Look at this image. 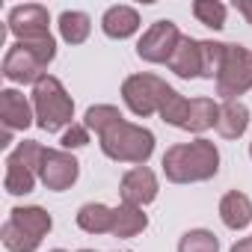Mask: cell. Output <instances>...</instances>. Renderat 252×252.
Here are the masks:
<instances>
[{
	"label": "cell",
	"instance_id": "6da1fadb",
	"mask_svg": "<svg viewBox=\"0 0 252 252\" xmlns=\"http://www.w3.org/2000/svg\"><path fill=\"white\" fill-rule=\"evenodd\" d=\"M163 175L172 184H199L211 181L220 172V149L199 137L193 143H175L163 155Z\"/></svg>",
	"mask_w": 252,
	"mask_h": 252
},
{
	"label": "cell",
	"instance_id": "7a4b0ae2",
	"mask_svg": "<svg viewBox=\"0 0 252 252\" xmlns=\"http://www.w3.org/2000/svg\"><path fill=\"white\" fill-rule=\"evenodd\" d=\"M57 57V39H33V42H12L3 57V77L12 83H39L48 71V65Z\"/></svg>",
	"mask_w": 252,
	"mask_h": 252
},
{
	"label": "cell",
	"instance_id": "3957f363",
	"mask_svg": "<svg viewBox=\"0 0 252 252\" xmlns=\"http://www.w3.org/2000/svg\"><path fill=\"white\" fill-rule=\"evenodd\" d=\"M101 152L116 160V163H134V166H146L149 158L155 155V134L143 125H131V122H119L107 134L98 137Z\"/></svg>",
	"mask_w": 252,
	"mask_h": 252
},
{
	"label": "cell",
	"instance_id": "277c9868",
	"mask_svg": "<svg viewBox=\"0 0 252 252\" xmlns=\"http://www.w3.org/2000/svg\"><path fill=\"white\" fill-rule=\"evenodd\" d=\"M33 110H36V125L48 134L74 125L71 122L74 119V101H71L68 89L63 86V80L54 74H45L33 86Z\"/></svg>",
	"mask_w": 252,
	"mask_h": 252
},
{
	"label": "cell",
	"instance_id": "5b68a950",
	"mask_svg": "<svg viewBox=\"0 0 252 252\" xmlns=\"http://www.w3.org/2000/svg\"><path fill=\"white\" fill-rule=\"evenodd\" d=\"M42 158H45V146L36 140H24L18 143L9 158H6V175H3V187L12 196H27L36 190L39 172H42Z\"/></svg>",
	"mask_w": 252,
	"mask_h": 252
},
{
	"label": "cell",
	"instance_id": "8992f818",
	"mask_svg": "<svg viewBox=\"0 0 252 252\" xmlns=\"http://www.w3.org/2000/svg\"><path fill=\"white\" fill-rule=\"evenodd\" d=\"M249 89H252V51L243 45H228L222 71L217 77V95L222 101H240V95Z\"/></svg>",
	"mask_w": 252,
	"mask_h": 252
},
{
	"label": "cell",
	"instance_id": "52a82bcc",
	"mask_svg": "<svg viewBox=\"0 0 252 252\" xmlns=\"http://www.w3.org/2000/svg\"><path fill=\"white\" fill-rule=\"evenodd\" d=\"M166 89H169V83L160 80L158 74H149V71L131 74V77H125V83H122V101L128 104V110L134 116L146 119V116L160 110V101H163Z\"/></svg>",
	"mask_w": 252,
	"mask_h": 252
},
{
	"label": "cell",
	"instance_id": "ba28073f",
	"mask_svg": "<svg viewBox=\"0 0 252 252\" xmlns=\"http://www.w3.org/2000/svg\"><path fill=\"white\" fill-rule=\"evenodd\" d=\"M178 42H181L178 24L169 21V18H160V21H155V24L140 36V42H137V57H140L143 63H152V65H160V63L169 65V60H172Z\"/></svg>",
	"mask_w": 252,
	"mask_h": 252
},
{
	"label": "cell",
	"instance_id": "9c48e42d",
	"mask_svg": "<svg viewBox=\"0 0 252 252\" xmlns=\"http://www.w3.org/2000/svg\"><path fill=\"white\" fill-rule=\"evenodd\" d=\"M6 27L15 36V42H33L51 36V12L39 3H21L12 6L6 15Z\"/></svg>",
	"mask_w": 252,
	"mask_h": 252
},
{
	"label": "cell",
	"instance_id": "30bf717a",
	"mask_svg": "<svg viewBox=\"0 0 252 252\" xmlns=\"http://www.w3.org/2000/svg\"><path fill=\"white\" fill-rule=\"evenodd\" d=\"M80 175V163L71 152L65 149H45V158H42V172H39V181L54 190V193H63V190H71L74 181Z\"/></svg>",
	"mask_w": 252,
	"mask_h": 252
},
{
	"label": "cell",
	"instance_id": "8fae6325",
	"mask_svg": "<svg viewBox=\"0 0 252 252\" xmlns=\"http://www.w3.org/2000/svg\"><path fill=\"white\" fill-rule=\"evenodd\" d=\"M158 175L149 169V166H134L122 175V184H119V193H122V202H128V205H152L158 199Z\"/></svg>",
	"mask_w": 252,
	"mask_h": 252
},
{
	"label": "cell",
	"instance_id": "7c38bea8",
	"mask_svg": "<svg viewBox=\"0 0 252 252\" xmlns=\"http://www.w3.org/2000/svg\"><path fill=\"white\" fill-rule=\"evenodd\" d=\"M0 122H3V131H12V134L27 131L30 125H36V110L24 92L0 89Z\"/></svg>",
	"mask_w": 252,
	"mask_h": 252
},
{
	"label": "cell",
	"instance_id": "4fadbf2b",
	"mask_svg": "<svg viewBox=\"0 0 252 252\" xmlns=\"http://www.w3.org/2000/svg\"><path fill=\"white\" fill-rule=\"evenodd\" d=\"M169 71H175L181 80L202 77V42L193 36H181V42L169 60Z\"/></svg>",
	"mask_w": 252,
	"mask_h": 252
},
{
	"label": "cell",
	"instance_id": "5bb4252c",
	"mask_svg": "<svg viewBox=\"0 0 252 252\" xmlns=\"http://www.w3.org/2000/svg\"><path fill=\"white\" fill-rule=\"evenodd\" d=\"M101 30H104V36H110V39H131L137 30H140V12L134 9V6H125V3H119V6H110L104 15H101Z\"/></svg>",
	"mask_w": 252,
	"mask_h": 252
},
{
	"label": "cell",
	"instance_id": "9a60e30c",
	"mask_svg": "<svg viewBox=\"0 0 252 252\" xmlns=\"http://www.w3.org/2000/svg\"><path fill=\"white\" fill-rule=\"evenodd\" d=\"M220 220L231 231H243L252 222V199L240 190H228L220 199Z\"/></svg>",
	"mask_w": 252,
	"mask_h": 252
},
{
	"label": "cell",
	"instance_id": "2e32d148",
	"mask_svg": "<svg viewBox=\"0 0 252 252\" xmlns=\"http://www.w3.org/2000/svg\"><path fill=\"white\" fill-rule=\"evenodd\" d=\"M9 220H12L21 231H27L33 240H39V243H42V237L51 234V228H54V217H51L45 208H39V205H18V208L9 211Z\"/></svg>",
	"mask_w": 252,
	"mask_h": 252
},
{
	"label": "cell",
	"instance_id": "e0dca14e",
	"mask_svg": "<svg viewBox=\"0 0 252 252\" xmlns=\"http://www.w3.org/2000/svg\"><path fill=\"white\" fill-rule=\"evenodd\" d=\"M249 128V107L243 101H222L220 104V119L217 131L222 140H240Z\"/></svg>",
	"mask_w": 252,
	"mask_h": 252
},
{
	"label": "cell",
	"instance_id": "ac0fdd59",
	"mask_svg": "<svg viewBox=\"0 0 252 252\" xmlns=\"http://www.w3.org/2000/svg\"><path fill=\"white\" fill-rule=\"evenodd\" d=\"M149 228V217L143 214V208L137 205H128V202H122L119 208H113V237L119 240H128V237H137Z\"/></svg>",
	"mask_w": 252,
	"mask_h": 252
},
{
	"label": "cell",
	"instance_id": "d6986e66",
	"mask_svg": "<svg viewBox=\"0 0 252 252\" xmlns=\"http://www.w3.org/2000/svg\"><path fill=\"white\" fill-rule=\"evenodd\" d=\"M217 119H220V104L214 98H190V113L184 122V131L205 134V131L217 128Z\"/></svg>",
	"mask_w": 252,
	"mask_h": 252
},
{
	"label": "cell",
	"instance_id": "ffe728a7",
	"mask_svg": "<svg viewBox=\"0 0 252 252\" xmlns=\"http://www.w3.org/2000/svg\"><path fill=\"white\" fill-rule=\"evenodd\" d=\"M74 220L86 234H110L113 231V208H107L101 202H86Z\"/></svg>",
	"mask_w": 252,
	"mask_h": 252
},
{
	"label": "cell",
	"instance_id": "44dd1931",
	"mask_svg": "<svg viewBox=\"0 0 252 252\" xmlns=\"http://www.w3.org/2000/svg\"><path fill=\"white\" fill-rule=\"evenodd\" d=\"M60 36H63V42H68V45H83L86 39H89V33H92V18L86 15V12H77V9H65L63 15H60Z\"/></svg>",
	"mask_w": 252,
	"mask_h": 252
},
{
	"label": "cell",
	"instance_id": "7402d4cb",
	"mask_svg": "<svg viewBox=\"0 0 252 252\" xmlns=\"http://www.w3.org/2000/svg\"><path fill=\"white\" fill-rule=\"evenodd\" d=\"M187 113H190V101L178 92V89H166V95H163V101H160V110H158V116L166 122V125H172V128H181L184 131V122H187Z\"/></svg>",
	"mask_w": 252,
	"mask_h": 252
},
{
	"label": "cell",
	"instance_id": "603a6c76",
	"mask_svg": "<svg viewBox=\"0 0 252 252\" xmlns=\"http://www.w3.org/2000/svg\"><path fill=\"white\" fill-rule=\"evenodd\" d=\"M119 122H125V116H122V110L113 107V104H95V107H89L86 116H83V125H86L89 131H95L98 137L107 134L113 125H119Z\"/></svg>",
	"mask_w": 252,
	"mask_h": 252
},
{
	"label": "cell",
	"instance_id": "cb8c5ba5",
	"mask_svg": "<svg viewBox=\"0 0 252 252\" xmlns=\"http://www.w3.org/2000/svg\"><path fill=\"white\" fill-rule=\"evenodd\" d=\"M225 48L222 42H214V39H202V77L205 80H217L220 71H222V63H225Z\"/></svg>",
	"mask_w": 252,
	"mask_h": 252
},
{
	"label": "cell",
	"instance_id": "d4e9b609",
	"mask_svg": "<svg viewBox=\"0 0 252 252\" xmlns=\"http://www.w3.org/2000/svg\"><path fill=\"white\" fill-rule=\"evenodd\" d=\"M178 252H220V237L208 228H190L181 234Z\"/></svg>",
	"mask_w": 252,
	"mask_h": 252
},
{
	"label": "cell",
	"instance_id": "484cf974",
	"mask_svg": "<svg viewBox=\"0 0 252 252\" xmlns=\"http://www.w3.org/2000/svg\"><path fill=\"white\" fill-rule=\"evenodd\" d=\"M193 15H196L199 24H205L211 30H222L228 9H225V3H220V0H196V3H193Z\"/></svg>",
	"mask_w": 252,
	"mask_h": 252
},
{
	"label": "cell",
	"instance_id": "4316f807",
	"mask_svg": "<svg viewBox=\"0 0 252 252\" xmlns=\"http://www.w3.org/2000/svg\"><path fill=\"white\" fill-rule=\"evenodd\" d=\"M0 240H3V246L9 252H36L39 249V240H33L27 231H21L12 220L3 222V228H0Z\"/></svg>",
	"mask_w": 252,
	"mask_h": 252
},
{
	"label": "cell",
	"instance_id": "83f0119b",
	"mask_svg": "<svg viewBox=\"0 0 252 252\" xmlns=\"http://www.w3.org/2000/svg\"><path fill=\"white\" fill-rule=\"evenodd\" d=\"M60 143H63L65 152L83 149V146H89V128H86V125H71V128H65V134H63Z\"/></svg>",
	"mask_w": 252,
	"mask_h": 252
},
{
	"label": "cell",
	"instance_id": "f1b7e54d",
	"mask_svg": "<svg viewBox=\"0 0 252 252\" xmlns=\"http://www.w3.org/2000/svg\"><path fill=\"white\" fill-rule=\"evenodd\" d=\"M234 9L246 18V24H252V0H234Z\"/></svg>",
	"mask_w": 252,
	"mask_h": 252
},
{
	"label": "cell",
	"instance_id": "f546056e",
	"mask_svg": "<svg viewBox=\"0 0 252 252\" xmlns=\"http://www.w3.org/2000/svg\"><path fill=\"white\" fill-rule=\"evenodd\" d=\"M231 252H252V237H243L231 246Z\"/></svg>",
	"mask_w": 252,
	"mask_h": 252
},
{
	"label": "cell",
	"instance_id": "4dcf8cb0",
	"mask_svg": "<svg viewBox=\"0 0 252 252\" xmlns=\"http://www.w3.org/2000/svg\"><path fill=\"white\" fill-rule=\"evenodd\" d=\"M77 252H95V249H77Z\"/></svg>",
	"mask_w": 252,
	"mask_h": 252
},
{
	"label": "cell",
	"instance_id": "1f68e13d",
	"mask_svg": "<svg viewBox=\"0 0 252 252\" xmlns=\"http://www.w3.org/2000/svg\"><path fill=\"white\" fill-rule=\"evenodd\" d=\"M51 252H65V249H51Z\"/></svg>",
	"mask_w": 252,
	"mask_h": 252
},
{
	"label": "cell",
	"instance_id": "d6a6232c",
	"mask_svg": "<svg viewBox=\"0 0 252 252\" xmlns=\"http://www.w3.org/2000/svg\"><path fill=\"white\" fill-rule=\"evenodd\" d=\"M249 158H252V143H249Z\"/></svg>",
	"mask_w": 252,
	"mask_h": 252
},
{
	"label": "cell",
	"instance_id": "836d02e7",
	"mask_svg": "<svg viewBox=\"0 0 252 252\" xmlns=\"http://www.w3.org/2000/svg\"><path fill=\"white\" fill-rule=\"evenodd\" d=\"M125 252H131V249H125Z\"/></svg>",
	"mask_w": 252,
	"mask_h": 252
}]
</instances>
